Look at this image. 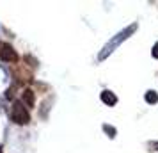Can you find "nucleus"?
I'll return each mask as SVG.
<instances>
[{
	"mask_svg": "<svg viewBox=\"0 0 158 153\" xmlns=\"http://www.w3.org/2000/svg\"><path fill=\"white\" fill-rule=\"evenodd\" d=\"M135 30H137V23H131L130 27L123 29L121 32H117L115 36H112V39H110V41H108V43L103 46V48H101L100 53H98V61H105V59H107L108 55L112 53V52H115V48H117V46H119V45L124 41V39H128V37L131 36Z\"/></svg>",
	"mask_w": 158,
	"mask_h": 153,
	"instance_id": "1",
	"label": "nucleus"
},
{
	"mask_svg": "<svg viewBox=\"0 0 158 153\" xmlns=\"http://www.w3.org/2000/svg\"><path fill=\"white\" fill-rule=\"evenodd\" d=\"M11 117H13V121L18 123V125H27L30 121L29 112H27V107H25L22 102H15V103H13V112H11Z\"/></svg>",
	"mask_w": 158,
	"mask_h": 153,
	"instance_id": "2",
	"label": "nucleus"
},
{
	"mask_svg": "<svg viewBox=\"0 0 158 153\" xmlns=\"http://www.w3.org/2000/svg\"><path fill=\"white\" fill-rule=\"evenodd\" d=\"M0 59L6 61V62H15L16 59H18V55H16L15 48L11 45L4 43V45H0Z\"/></svg>",
	"mask_w": 158,
	"mask_h": 153,
	"instance_id": "3",
	"label": "nucleus"
},
{
	"mask_svg": "<svg viewBox=\"0 0 158 153\" xmlns=\"http://www.w3.org/2000/svg\"><path fill=\"white\" fill-rule=\"evenodd\" d=\"M101 102L105 103V105H108V107H112V105L117 103V96H115L112 91H103V93H101Z\"/></svg>",
	"mask_w": 158,
	"mask_h": 153,
	"instance_id": "4",
	"label": "nucleus"
},
{
	"mask_svg": "<svg viewBox=\"0 0 158 153\" xmlns=\"http://www.w3.org/2000/svg\"><path fill=\"white\" fill-rule=\"evenodd\" d=\"M23 102L27 103L29 107H34V103H36V98H34V93L27 89V91H23Z\"/></svg>",
	"mask_w": 158,
	"mask_h": 153,
	"instance_id": "5",
	"label": "nucleus"
},
{
	"mask_svg": "<svg viewBox=\"0 0 158 153\" xmlns=\"http://www.w3.org/2000/svg\"><path fill=\"white\" fill-rule=\"evenodd\" d=\"M146 102L151 103V105H153V103H156V102H158L156 91H148V93H146Z\"/></svg>",
	"mask_w": 158,
	"mask_h": 153,
	"instance_id": "6",
	"label": "nucleus"
},
{
	"mask_svg": "<svg viewBox=\"0 0 158 153\" xmlns=\"http://www.w3.org/2000/svg\"><path fill=\"white\" fill-rule=\"evenodd\" d=\"M103 130L107 132L108 137H112V139H114L115 134H117V132H115V128H114V126H110V125H103Z\"/></svg>",
	"mask_w": 158,
	"mask_h": 153,
	"instance_id": "7",
	"label": "nucleus"
},
{
	"mask_svg": "<svg viewBox=\"0 0 158 153\" xmlns=\"http://www.w3.org/2000/svg\"><path fill=\"white\" fill-rule=\"evenodd\" d=\"M151 55H153L155 59H158V43L153 46V50H151Z\"/></svg>",
	"mask_w": 158,
	"mask_h": 153,
	"instance_id": "8",
	"label": "nucleus"
},
{
	"mask_svg": "<svg viewBox=\"0 0 158 153\" xmlns=\"http://www.w3.org/2000/svg\"><path fill=\"white\" fill-rule=\"evenodd\" d=\"M151 148H153V151H158V141L156 142H151Z\"/></svg>",
	"mask_w": 158,
	"mask_h": 153,
	"instance_id": "9",
	"label": "nucleus"
},
{
	"mask_svg": "<svg viewBox=\"0 0 158 153\" xmlns=\"http://www.w3.org/2000/svg\"><path fill=\"white\" fill-rule=\"evenodd\" d=\"M0 153H2V150H0Z\"/></svg>",
	"mask_w": 158,
	"mask_h": 153,
	"instance_id": "10",
	"label": "nucleus"
}]
</instances>
